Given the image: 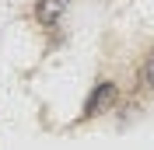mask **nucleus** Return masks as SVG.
I'll use <instances>...</instances> for the list:
<instances>
[{
    "mask_svg": "<svg viewBox=\"0 0 154 150\" xmlns=\"http://www.w3.org/2000/svg\"><path fill=\"white\" fill-rule=\"evenodd\" d=\"M67 7H70V0H38L35 4V18H38V25L53 28V25H60V18H63Z\"/></svg>",
    "mask_w": 154,
    "mask_h": 150,
    "instance_id": "f03ea898",
    "label": "nucleus"
},
{
    "mask_svg": "<svg viewBox=\"0 0 154 150\" xmlns=\"http://www.w3.org/2000/svg\"><path fill=\"white\" fill-rule=\"evenodd\" d=\"M140 77H144V84L154 91V49H151V56L144 59V74H140Z\"/></svg>",
    "mask_w": 154,
    "mask_h": 150,
    "instance_id": "7ed1b4c3",
    "label": "nucleus"
},
{
    "mask_svg": "<svg viewBox=\"0 0 154 150\" xmlns=\"http://www.w3.org/2000/svg\"><path fill=\"white\" fill-rule=\"evenodd\" d=\"M116 98H119V87H116L112 80H102V84L91 91V98H88L84 115H102V112H109V108L116 105Z\"/></svg>",
    "mask_w": 154,
    "mask_h": 150,
    "instance_id": "f257e3e1",
    "label": "nucleus"
}]
</instances>
